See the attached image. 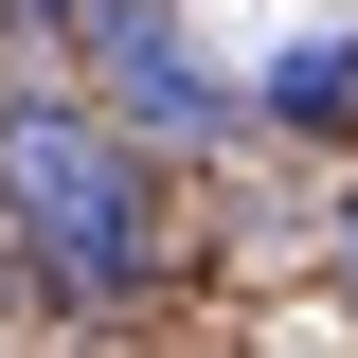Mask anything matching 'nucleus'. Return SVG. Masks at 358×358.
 Instances as JSON below:
<instances>
[{"mask_svg": "<svg viewBox=\"0 0 358 358\" xmlns=\"http://www.w3.org/2000/svg\"><path fill=\"white\" fill-rule=\"evenodd\" d=\"M0 251L36 268V287H72V305H126L143 251H162V215H143V143H108L90 108H0Z\"/></svg>", "mask_w": 358, "mask_h": 358, "instance_id": "f257e3e1", "label": "nucleus"}, {"mask_svg": "<svg viewBox=\"0 0 358 358\" xmlns=\"http://www.w3.org/2000/svg\"><path fill=\"white\" fill-rule=\"evenodd\" d=\"M72 36H90V72H108V108H126V126H162V143H233V90L179 54L162 0H72Z\"/></svg>", "mask_w": 358, "mask_h": 358, "instance_id": "f03ea898", "label": "nucleus"}, {"mask_svg": "<svg viewBox=\"0 0 358 358\" xmlns=\"http://www.w3.org/2000/svg\"><path fill=\"white\" fill-rule=\"evenodd\" d=\"M251 108H287V126H341V108H358V36H305V54H268V72H251Z\"/></svg>", "mask_w": 358, "mask_h": 358, "instance_id": "7ed1b4c3", "label": "nucleus"}, {"mask_svg": "<svg viewBox=\"0 0 358 358\" xmlns=\"http://www.w3.org/2000/svg\"><path fill=\"white\" fill-rule=\"evenodd\" d=\"M0 287H18V251H0Z\"/></svg>", "mask_w": 358, "mask_h": 358, "instance_id": "20e7f679", "label": "nucleus"}]
</instances>
